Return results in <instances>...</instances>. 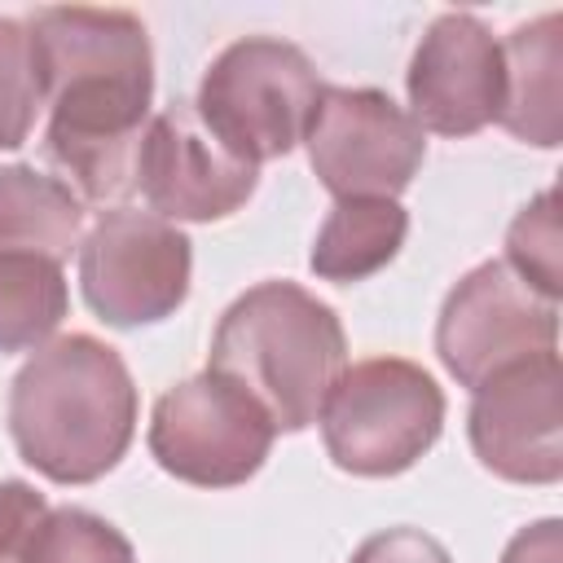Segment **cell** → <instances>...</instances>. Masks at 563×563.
I'll use <instances>...</instances> for the list:
<instances>
[{
  "instance_id": "obj_1",
  "label": "cell",
  "mask_w": 563,
  "mask_h": 563,
  "mask_svg": "<svg viewBox=\"0 0 563 563\" xmlns=\"http://www.w3.org/2000/svg\"><path fill=\"white\" fill-rule=\"evenodd\" d=\"M44 79V150L79 198L110 202L136 189L150 123L154 53L145 22L128 9L48 4L26 22Z\"/></svg>"
},
{
  "instance_id": "obj_2",
  "label": "cell",
  "mask_w": 563,
  "mask_h": 563,
  "mask_svg": "<svg viewBox=\"0 0 563 563\" xmlns=\"http://www.w3.org/2000/svg\"><path fill=\"white\" fill-rule=\"evenodd\" d=\"M136 431V387L123 356L92 334H62L18 369L9 435L53 484H92L119 466Z\"/></svg>"
},
{
  "instance_id": "obj_3",
  "label": "cell",
  "mask_w": 563,
  "mask_h": 563,
  "mask_svg": "<svg viewBox=\"0 0 563 563\" xmlns=\"http://www.w3.org/2000/svg\"><path fill=\"white\" fill-rule=\"evenodd\" d=\"M343 365L347 339L334 308L295 282H260L224 308L207 369L246 387L277 431H303Z\"/></svg>"
},
{
  "instance_id": "obj_4",
  "label": "cell",
  "mask_w": 563,
  "mask_h": 563,
  "mask_svg": "<svg viewBox=\"0 0 563 563\" xmlns=\"http://www.w3.org/2000/svg\"><path fill=\"white\" fill-rule=\"evenodd\" d=\"M321 88L325 84L299 44L246 35L202 70L194 114L233 158L260 167L303 141Z\"/></svg>"
},
{
  "instance_id": "obj_5",
  "label": "cell",
  "mask_w": 563,
  "mask_h": 563,
  "mask_svg": "<svg viewBox=\"0 0 563 563\" xmlns=\"http://www.w3.org/2000/svg\"><path fill=\"white\" fill-rule=\"evenodd\" d=\"M317 422L339 471L383 479L409 471L440 440L444 391L405 356H369L343 365Z\"/></svg>"
},
{
  "instance_id": "obj_6",
  "label": "cell",
  "mask_w": 563,
  "mask_h": 563,
  "mask_svg": "<svg viewBox=\"0 0 563 563\" xmlns=\"http://www.w3.org/2000/svg\"><path fill=\"white\" fill-rule=\"evenodd\" d=\"M273 435L277 427L264 405L216 369L167 387L150 413L154 462L198 488L246 484L264 466Z\"/></svg>"
},
{
  "instance_id": "obj_7",
  "label": "cell",
  "mask_w": 563,
  "mask_h": 563,
  "mask_svg": "<svg viewBox=\"0 0 563 563\" xmlns=\"http://www.w3.org/2000/svg\"><path fill=\"white\" fill-rule=\"evenodd\" d=\"M189 238L154 216L114 207L79 238V286L88 308L119 330L172 317L189 295Z\"/></svg>"
},
{
  "instance_id": "obj_8",
  "label": "cell",
  "mask_w": 563,
  "mask_h": 563,
  "mask_svg": "<svg viewBox=\"0 0 563 563\" xmlns=\"http://www.w3.org/2000/svg\"><path fill=\"white\" fill-rule=\"evenodd\" d=\"M303 145L334 198H396L427 158V132L378 88H321Z\"/></svg>"
},
{
  "instance_id": "obj_9",
  "label": "cell",
  "mask_w": 563,
  "mask_h": 563,
  "mask_svg": "<svg viewBox=\"0 0 563 563\" xmlns=\"http://www.w3.org/2000/svg\"><path fill=\"white\" fill-rule=\"evenodd\" d=\"M554 343H559V303L523 286L501 260L475 264L466 277H457L435 321V352L444 369L471 391L488 374L523 356L554 352Z\"/></svg>"
},
{
  "instance_id": "obj_10",
  "label": "cell",
  "mask_w": 563,
  "mask_h": 563,
  "mask_svg": "<svg viewBox=\"0 0 563 563\" xmlns=\"http://www.w3.org/2000/svg\"><path fill=\"white\" fill-rule=\"evenodd\" d=\"M484 471L510 484H554L563 475V365L559 352L523 356L475 387L466 413Z\"/></svg>"
},
{
  "instance_id": "obj_11",
  "label": "cell",
  "mask_w": 563,
  "mask_h": 563,
  "mask_svg": "<svg viewBox=\"0 0 563 563\" xmlns=\"http://www.w3.org/2000/svg\"><path fill=\"white\" fill-rule=\"evenodd\" d=\"M260 172L233 158L194 114L176 101L163 114H150L136 158V189L163 220H224L255 194Z\"/></svg>"
},
{
  "instance_id": "obj_12",
  "label": "cell",
  "mask_w": 563,
  "mask_h": 563,
  "mask_svg": "<svg viewBox=\"0 0 563 563\" xmlns=\"http://www.w3.org/2000/svg\"><path fill=\"white\" fill-rule=\"evenodd\" d=\"M405 88L409 114L422 132L475 136L501 114V44L475 13H440L413 48Z\"/></svg>"
},
{
  "instance_id": "obj_13",
  "label": "cell",
  "mask_w": 563,
  "mask_h": 563,
  "mask_svg": "<svg viewBox=\"0 0 563 563\" xmlns=\"http://www.w3.org/2000/svg\"><path fill=\"white\" fill-rule=\"evenodd\" d=\"M506 66V97L497 123L528 145L554 150L563 136V18L550 9L532 22H519L501 44Z\"/></svg>"
},
{
  "instance_id": "obj_14",
  "label": "cell",
  "mask_w": 563,
  "mask_h": 563,
  "mask_svg": "<svg viewBox=\"0 0 563 563\" xmlns=\"http://www.w3.org/2000/svg\"><path fill=\"white\" fill-rule=\"evenodd\" d=\"M84 233V202L66 180L35 167H0V255L70 260Z\"/></svg>"
},
{
  "instance_id": "obj_15",
  "label": "cell",
  "mask_w": 563,
  "mask_h": 563,
  "mask_svg": "<svg viewBox=\"0 0 563 563\" xmlns=\"http://www.w3.org/2000/svg\"><path fill=\"white\" fill-rule=\"evenodd\" d=\"M409 233V211L396 198H339L312 242V273L321 282H365L396 260Z\"/></svg>"
},
{
  "instance_id": "obj_16",
  "label": "cell",
  "mask_w": 563,
  "mask_h": 563,
  "mask_svg": "<svg viewBox=\"0 0 563 563\" xmlns=\"http://www.w3.org/2000/svg\"><path fill=\"white\" fill-rule=\"evenodd\" d=\"M62 264L40 255H0V352L44 347L66 317Z\"/></svg>"
},
{
  "instance_id": "obj_17",
  "label": "cell",
  "mask_w": 563,
  "mask_h": 563,
  "mask_svg": "<svg viewBox=\"0 0 563 563\" xmlns=\"http://www.w3.org/2000/svg\"><path fill=\"white\" fill-rule=\"evenodd\" d=\"M506 268L532 286L541 299L559 303L563 295V220H559V185L541 189L506 229Z\"/></svg>"
},
{
  "instance_id": "obj_18",
  "label": "cell",
  "mask_w": 563,
  "mask_h": 563,
  "mask_svg": "<svg viewBox=\"0 0 563 563\" xmlns=\"http://www.w3.org/2000/svg\"><path fill=\"white\" fill-rule=\"evenodd\" d=\"M22 563H136V554L110 519L84 506H62L44 515Z\"/></svg>"
},
{
  "instance_id": "obj_19",
  "label": "cell",
  "mask_w": 563,
  "mask_h": 563,
  "mask_svg": "<svg viewBox=\"0 0 563 563\" xmlns=\"http://www.w3.org/2000/svg\"><path fill=\"white\" fill-rule=\"evenodd\" d=\"M44 106V79L26 22L0 18V150H18Z\"/></svg>"
},
{
  "instance_id": "obj_20",
  "label": "cell",
  "mask_w": 563,
  "mask_h": 563,
  "mask_svg": "<svg viewBox=\"0 0 563 563\" xmlns=\"http://www.w3.org/2000/svg\"><path fill=\"white\" fill-rule=\"evenodd\" d=\"M44 515H48V506L31 484L0 479V563H22Z\"/></svg>"
},
{
  "instance_id": "obj_21",
  "label": "cell",
  "mask_w": 563,
  "mask_h": 563,
  "mask_svg": "<svg viewBox=\"0 0 563 563\" xmlns=\"http://www.w3.org/2000/svg\"><path fill=\"white\" fill-rule=\"evenodd\" d=\"M347 563H453V554L422 528H383L365 537Z\"/></svg>"
},
{
  "instance_id": "obj_22",
  "label": "cell",
  "mask_w": 563,
  "mask_h": 563,
  "mask_svg": "<svg viewBox=\"0 0 563 563\" xmlns=\"http://www.w3.org/2000/svg\"><path fill=\"white\" fill-rule=\"evenodd\" d=\"M501 563H563V523L559 519H537L519 528L501 554Z\"/></svg>"
}]
</instances>
